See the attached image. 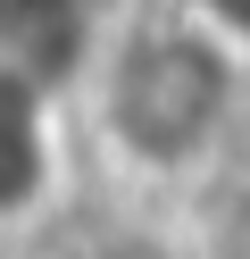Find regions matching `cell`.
<instances>
[{"mask_svg": "<svg viewBox=\"0 0 250 259\" xmlns=\"http://www.w3.org/2000/svg\"><path fill=\"white\" fill-rule=\"evenodd\" d=\"M83 176L92 151H83L75 101L0 67V251H33L75 209Z\"/></svg>", "mask_w": 250, "mask_h": 259, "instance_id": "7a4b0ae2", "label": "cell"}, {"mask_svg": "<svg viewBox=\"0 0 250 259\" xmlns=\"http://www.w3.org/2000/svg\"><path fill=\"white\" fill-rule=\"evenodd\" d=\"M75 125L125 201H200L250 151V59L183 0H133L75 92Z\"/></svg>", "mask_w": 250, "mask_h": 259, "instance_id": "6da1fadb", "label": "cell"}, {"mask_svg": "<svg viewBox=\"0 0 250 259\" xmlns=\"http://www.w3.org/2000/svg\"><path fill=\"white\" fill-rule=\"evenodd\" d=\"M0 259H25V251H0Z\"/></svg>", "mask_w": 250, "mask_h": 259, "instance_id": "277c9868", "label": "cell"}, {"mask_svg": "<svg viewBox=\"0 0 250 259\" xmlns=\"http://www.w3.org/2000/svg\"><path fill=\"white\" fill-rule=\"evenodd\" d=\"M183 9H192L200 25H217V34H225L233 51L250 59V0H183Z\"/></svg>", "mask_w": 250, "mask_h": 259, "instance_id": "3957f363", "label": "cell"}]
</instances>
